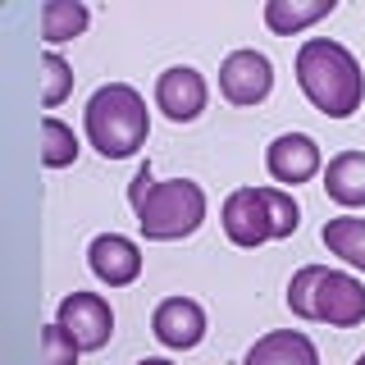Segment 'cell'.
Listing matches in <instances>:
<instances>
[{
  "label": "cell",
  "instance_id": "6da1fadb",
  "mask_svg": "<svg viewBox=\"0 0 365 365\" xmlns=\"http://www.w3.org/2000/svg\"><path fill=\"white\" fill-rule=\"evenodd\" d=\"M128 205L137 215L146 242H182L205 224V187L192 178H165L155 182L151 165H137V174L128 182Z\"/></svg>",
  "mask_w": 365,
  "mask_h": 365
},
{
  "label": "cell",
  "instance_id": "7a4b0ae2",
  "mask_svg": "<svg viewBox=\"0 0 365 365\" xmlns=\"http://www.w3.org/2000/svg\"><path fill=\"white\" fill-rule=\"evenodd\" d=\"M297 87L324 119H351L365 101L361 60L334 37H306L297 51Z\"/></svg>",
  "mask_w": 365,
  "mask_h": 365
},
{
  "label": "cell",
  "instance_id": "3957f363",
  "mask_svg": "<svg viewBox=\"0 0 365 365\" xmlns=\"http://www.w3.org/2000/svg\"><path fill=\"white\" fill-rule=\"evenodd\" d=\"M83 133L87 146L106 160H128L146 146L151 133V110L146 96L133 83H106L91 91L87 110H83Z\"/></svg>",
  "mask_w": 365,
  "mask_h": 365
},
{
  "label": "cell",
  "instance_id": "277c9868",
  "mask_svg": "<svg viewBox=\"0 0 365 365\" xmlns=\"http://www.w3.org/2000/svg\"><path fill=\"white\" fill-rule=\"evenodd\" d=\"M283 302H288V311L297 319H311V324H329V329L365 324V283L347 269L302 265L288 279Z\"/></svg>",
  "mask_w": 365,
  "mask_h": 365
},
{
  "label": "cell",
  "instance_id": "5b68a950",
  "mask_svg": "<svg viewBox=\"0 0 365 365\" xmlns=\"http://www.w3.org/2000/svg\"><path fill=\"white\" fill-rule=\"evenodd\" d=\"M220 224H224V237L233 247L256 251L265 242L292 237L302 228V205L283 187H237L220 205Z\"/></svg>",
  "mask_w": 365,
  "mask_h": 365
},
{
  "label": "cell",
  "instance_id": "8992f818",
  "mask_svg": "<svg viewBox=\"0 0 365 365\" xmlns=\"http://www.w3.org/2000/svg\"><path fill=\"white\" fill-rule=\"evenodd\" d=\"M55 324L78 342V351H101L114 338V311L101 292H64L55 306Z\"/></svg>",
  "mask_w": 365,
  "mask_h": 365
},
{
  "label": "cell",
  "instance_id": "52a82bcc",
  "mask_svg": "<svg viewBox=\"0 0 365 365\" xmlns=\"http://www.w3.org/2000/svg\"><path fill=\"white\" fill-rule=\"evenodd\" d=\"M220 91L228 106H260V101H269L274 91V64L265 51H256V46H237V51L224 55L220 64Z\"/></svg>",
  "mask_w": 365,
  "mask_h": 365
},
{
  "label": "cell",
  "instance_id": "ba28073f",
  "mask_svg": "<svg viewBox=\"0 0 365 365\" xmlns=\"http://www.w3.org/2000/svg\"><path fill=\"white\" fill-rule=\"evenodd\" d=\"M155 110L165 114L169 123H197L201 110L210 106V87H205L201 68L192 64H169L165 73L155 78Z\"/></svg>",
  "mask_w": 365,
  "mask_h": 365
},
{
  "label": "cell",
  "instance_id": "9c48e42d",
  "mask_svg": "<svg viewBox=\"0 0 365 365\" xmlns=\"http://www.w3.org/2000/svg\"><path fill=\"white\" fill-rule=\"evenodd\" d=\"M265 169L283 192H292L315 174H324V155H319V142L311 133H279L265 146Z\"/></svg>",
  "mask_w": 365,
  "mask_h": 365
},
{
  "label": "cell",
  "instance_id": "30bf717a",
  "mask_svg": "<svg viewBox=\"0 0 365 365\" xmlns=\"http://www.w3.org/2000/svg\"><path fill=\"white\" fill-rule=\"evenodd\" d=\"M87 269L106 288H128L142 279V247L123 233H96L87 242Z\"/></svg>",
  "mask_w": 365,
  "mask_h": 365
},
{
  "label": "cell",
  "instance_id": "8fae6325",
  "mask_svg": "<svg viewBox=\"0 0 365 365\" xmlns=\"http://www.w3.org/2000/svg\"><path fill=\"white\" fill-rule=\"evenodd\" d=\"M151 334H155L160 347H169V351L201 347V338H205L201 302H192V297H165V302L151 311Z\"/></svg>",
  "mask_w": 365,
  "mask_h": 365
},
{
  "label": "cell",
  "instance_id": "7c38bea8",
  "mask_svg": "<svg viewBox=\"0 0 365 365\" xmlns=\"http://www.w3.org/2000/svg\"><path fill=\"white\" fill-rule=\"evenodd\" d=\"M242 365H319V351L302 329H274V334L251 342Z\"/></svg>",
  "mask_w": 365,
  "mask_h": 365
},
{
  "label": "cell",
  "instance_id": "4fadbf2b",
  "mask_svg": "<svg viewBox=\"0 0 365 365\" xmlns=\"http://www.w3.org/2000/svg\"><path fill=\"white\" fill-rule=\"evenodd\" d=\"M324 192L342 210H361L365 205V151H338L324 165Z\"/></svg>",
  "mask_w": 365,
  "mask_h": 365
},
{
  "label": "cell",
  "instance_id": "5bb4252c",
  "mask_svg": "<svg viewBox=\"0 0 365 365\" xmlns=\"http://www.w3.org/2000/svg\"><path fill=\"white\" fill-rule=\"evenodd\" d=\"M319 242H324L329 256L347 260L351 269L365 274V220H361V215H334V220H324Z\"/></svg>",
  "mask_w": 365,
  "mask_h": 365
},
{
  "label": "cell",
  "instance_id": "9a60e30c",
  "mask_svg": "<svg viewBox=\"0 0 365 365\" xmlns=\"http://www.w3.org/2000/svg\"><path fill=\"white\" fill-rule=\"evenodd\" d=\"M334 14V0H311V5H297V0H269L265 5V28L274 37H297V32L315 28L319 19Z\"/></svg>",
  "mask_w": 365,
  "mask_h": 365
},
{
  "label": "cell",
  "instance_id": "2e32d148",
  "mask_svg": "<svg viewBox=\"0 0 365 365\" xmlns=\"http://www.w3.org/2000/svg\"><path fill=\"white\" fill-rule=\"evenodd\" d=\"M37 23H41V41H46V46H60V41L83 37L87 23H91V14H87L83 0H46L41 14H37Z\"/></svg>",
  "mask_w": 365,
  "mask_h": 365
},
{
  "label": "cell",
  "instance_id": "e0dca14e",
  "mask_svg": "<svg viewBox=\"0 0 365 365\" xmlns=\"http://www.w3.org/2000/svg\"><path fill=\"white\" fill-rule=\"evenodd\" d=\"M83 151V142H78V133L68 128L64 119H55V114H46L37 123V155L46 169H68Z\"/></svg>",
  "mask_w": 365,
  "mask_h": 365
},
{
  "label": "cell",
  "instance_id": "ac0fdd59",
  "mask_svg": "<svg viewBox=\"0 0 365 365\" xmlns=\"http://www.w3.org/2000/svg\"><path fill=\"white\" fill-rule=\"evenodd\" d=\"M37 68H41V110H55L68 91H73V64L55 51H41Z\"/></svg>",
  "mask_w": 365,
  "mask_h": 365
},
{
  "label": "cell",
  "instance_id": "d6986e66",
  "mask_svg": "<svg viewBox=\"0 0 365 365\" xmlns=\"http://www.w3.org/2000/svg\"><path fill=\"white\" fill-rule=\"evenodd\" d=\"M41 356H37V365H78V342L64 334L60 324H46L41 329Z\"/></svg>",
  "mask_w": 365,
  "mask_h": 365
},
{
  "label": "cell",
  "instance_id": "ffe728a7",
  "mask_svg": "<svg viewBox=\"0 0 365 365\" xmlns=\"http://www.w3.org/2000/svg\"><path fill=\"white\" fill-rule=\"evenodd\" d=\"M137 365H174V361H165V356H142Z\"/></svg>",
  "mask_w": 365,
  "mask_h": 365
},
{
  "label": "cell",
  "instance_id": "44dd1931",
  "mask_svg": "<svg viewBox=\"0 0 365 365\" xmlns=\"http://www.w3.org/2000/svg\"><path fill=\"white\" fill-rule=\"evenodd\" d=\"M356 365H365V351H361V356H356Z\"/></svg>",
  "mask_w": 365,
  "mask_h": 365
}]
</instances>
